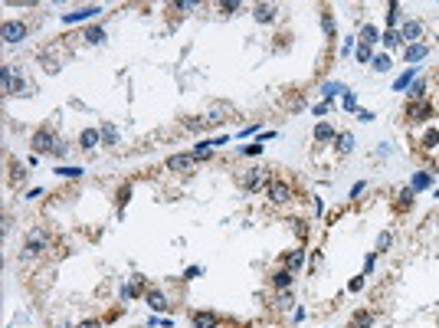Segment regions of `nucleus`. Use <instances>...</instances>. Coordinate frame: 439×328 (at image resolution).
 I'll use <instances>...</instances> for the list:
<instances>
[{"label": "nucleus", "mask_w": 439, "mask_h": 328, "mask_svg": "<svg viewBox=\"0 0 439 328\" xmlns=\"http://www.w3.org/2000/svg\"><path fill=\"white\" fill-rule=\"evenodd\" d=\"M275 10H278L275 4H256V7H253V17L259 20V23H269V20L275 17Z\"/></svg>", "instance_id": "12"}, {"label": "nucleus", "mask_w": 439, "mask_h": 328, "mask_svg": "<svg viewBox=\"0 0 439 328\" xmlns=\"http://www.w3.org/2000/svg\"><path fill=\"white\" fill-rule=\"evenodd\" d=\"M429 115H433V108H429L426 102H410V108H407V118H410V122H426Z\"/></svg>", "instance_id": "9"}, {"label": "nucleus", "mask_w": 439, "mask_h": 328, "mask_svg": "<svg viewBox=\"0 0 439 328\" xmlns=\"http://www.w3.org/2000/svg\"><path fill=\"white\" fill-rule=\"evenodd\" d=\"M59 177H82V167H56Z\"/></svg>", "instance_id": "34"}, {"label": "nucleus", "mask_w": 439, "mask_h": 328, "mask_svg": "<svg viewBox=\"0 0 439 328\" xmlns=\"http://www.w3.org/2000/svg\"><path fill=\"white\" fill-rule=\"evenodd\" d=\"M95 144H102V131H99V128H82V135H79V148H82V151H92Z\"/></svg>", "instance_id": "8"}, {"label": "nucleus", "mask_w": 439, "mask_h": 328, "mask_svg": "<svg viewBox=\"0 0 439 328\" xmlns=\"http://www.w3.org/2000/svg\"><path fill=\"white\" fill-rule=\"evenodd\" d=\"M364 187H367V184H364V180H357V184H354V187H351V197H361V194H364Z\"/></svg>", "instance_id": "41"}, {"label": "nucleus", "mask_w": 439, "mask_h": 328, "mask_svg": "<svg viewBox=\"0 0 439 328\" xmlns=\"http://www.w3.org/2000/svg\"><path fill=\"white\" fill-rule=\"evenodd\" d=\"M390 246H393V233H387V230H384V233L377 236V253H387Z\"/></svg>", "instance_id": "32"}, {"label": "nucleus", "mask_w": 439, "mask_h": 328, "mask_svg": "<svg viewBox=\"0 0 439 328\" xmlns=\"http://www.w3.org/2000/svg\"><path fill=\"white\" fill-rule=\"evenodd\" d=\"M99 131H102V141H105L108 148H115V144H118V128H115L111 122H102V125H99Z\"/></svg>", "instance_id": "15"}, {"label": "nucleus", "mask_w": 439, "mask_h": 328, "mask_svg": "<svg viewBox=\"0 0 439 328\" xmlns=\"http://www.w3.org/2000/svg\"><path fill=\"white\" fill-rule=\"evenodd\" d=\"M46 246H50V233H46V227H33L30 233H26V243H23L20 260H33V256L46 253Z\"/></svg>", "instance_id": "2"}, {"label": "nucleus", "mask_w": 439, "mask_h": 328, "mask_svg": "<svg viewBox=\"0 0 439 328\" xmlns=\"http://www.w3.org/2000/svg\"><path fill=\"white\" fill-rule=\"evenodd\" d=\"M193 328H220L217 312H193Z\"/></svg>", "instance_id": "10"}, {"label": "nucleus", "mask_w": 439, "mask_h": 328, "mask_svg": "<svg viewBox=\"0 0 439 328\" xmlns=\"http://www.w3.org/2000/svg\"><path fill=\"white\" fill-rule=\"evenodd\" d=\"M141 289H144V279H141V276H135L128 285H122V299H135Z\"/></svg>", "instance_id": "17"}, {"label": "nucleus", "mask_w": 439, "mask_h": 328, "mask_svg": "<svg viewBox=\"0 0 439 328\" xmlns=\"http://www.w3.org/2000/svg\"><path fill=\"white\" fill-rule=\"evenodd\" d=\"M403 56H407V62H416V59L426 56V46H423V43H410L407 50H403Z\"/></svg>", "instance_id": "23"}, {"label": "nucleus", "mask_w": 439, "mask_h": 328, "mask_svg": "<svg viewBox=\"0 0 439 328\" xmlns=\"http://www.w3.org/2000/svg\"><path fill=\"white\" fill-rule=\"evenodd\" d=\"M334 141H338V151H341V155H351V151H354V135H351V131H338V135H334Z\"/></svg>", "instance_id": "16"}, {"label": "nucleus", "mask_w": 439, "mask_h": 328, "mask_svg": "<svg viewBox=\"0 0 439 328\" xmlns=\"http://www.w3.org/2000/svg\"><path fill=\"white\" fill-rule=\"evenodd\" d=\"M410 204H413V191H410V187H403L400 194H396V210H410Z\"/></svg>", "instance_id": "24"}, {"label": "nucleus", "mask_w": 439, "mask_h": 328, "mask_svg": "<svg viewBox=\"0 0 439 328\" xmlns=\"http://www.w3.org/2000/svg\"><path fill=\"white\" fill-rule=\"evenodd\" d=\"M79 328H102V322H95V318H89V322H82Z\"/></svg>", "instance_id": "45"}, {"label": "nucleus", "mask_w": 439, "mask_h": 328, "mask_svg": "<svg viewBox=\"0 0 439 328\" xmlns=\"http://www.w3.org/2000/svg\"><path fill=\"white\" fill-rule=\"evenodd\" d=\"M302 263H305V249H292V253L285 256V269H289V273H295Z\"/></svg>", "instance_id": "19"}, {"label": "nucleus", "mask_w": 439, "mask_h": 328, "mask_svg": "<svg viewBox=\"0 0 439 328\" xmlns=\"http://www.w3.org/2000/svg\"><path fill=\"white\" fill-rule=\"evenodd\" d=\"M322 26H325V33H328V37H334V20H331V13H322Z\"/></svg>", "instance_id": "36"}, {"label": "nucleus", "mask_w": 439, "mask_h": 328, "mask_svg": "<svg viewBox=\"0 0 439 328\" xmlns=\"http://www.w3.org/2000/svg\"><path fill=\"white\" fill-rule=\"evenodd\" d=\"M413 79H416V66H410L407 72H403L400 79L393 82V89H396V92H403V89H410V86H413Z\"/></svg>", "instance_id": "21"}, {"label": "nucleus", "mask_w": 439, "mask_h": 328, "mask_svg": "<svg viewBox=\"0 0 439 328\" xmlns=\"http://www.w3.org/2000/svg\"><path fill=\"white\" fill-rule=\"evenodd\" d=\"M420 33H423V26L416 23V20H410V23L400 30V37H403V40H420Z\"/></svg>", "instance_id": "26"}, {"label": "nucleus", "mask_w": 439, "mask_h": 328, "mask_svg": "<svg viewBox=\"0 0 439 328\" xmlns=\"http://www.w3.org/2000/svg\"><path fill=\"white\" fill-rule=\"evenodd\" d=\"M167 167H171V171H190V167H193V155H174V158H167Z\"/></svg>", "instance_id": "13"}, {"label": "nucleus", "mask_w": 439, "mask_h": 328, "mask_svg": "<svg viewBox=\"0 0 439 328\" xmlns=\"http://www.w3.org/2000/svg\"><path fill=\"white\" fill-rule=\"evenodd\" d=\"M266 171L262 167H253V171H246V174H240V187L243 191H249V194H256V191H262L266 187Z\"/></svg>", "instance_id": "3"}, {"label": "nucleus", "mask_w": 439, "mask_h": 328, "mask_svg": "<svg viewBox=\"0 0 439 328\" xmlns=\"http://www.w3.org/2000/svg\"><path fill=\"white\" fill-rule=\"evenodd\" d=\"M377 72H390L393 69V62H390V56H374V62H371Z\"/></svg>", "instance_id": "30"}, {"label": "nucleus", "mask_w": 439, "mask_h": 328, "mask_svg": "<svg viewBox=\"0 0 439 328\" xmlns=\"http://www.w3.org/2000/svg\"><path fill=\"white\" fill-rule=\"evenodd\" d=\"M272 285H275V289H289V285H292V273H289V269L272 273Z\"/></svg>", "instance_id": "25"}, {"label": "nucleus", "mask_w": 439, "mask_h": 328, "mask_svg": "<svg viewBox=\"0 0 439 328\" xmlns=\"http://www.w3.org/2000/svg\"><path fill=\"white\" fill-rule=\"evenodd\" d=\"M380 43H387V46H400L403 43V37L396 30H387V33H380Z\"/></svg>", "instance_id": "31"}, {"label": "nucleus", "mask_w": 439, "mask_h": 328, "mask_svg": "<svg viewBox=\"0 0 439 328\" xmlns=\"http://www.w3.org/2000/svg\"><path fill=\"white\" fill-rule=\"evenodd\" d=\"M197 276H204V269H200V266H190V269L184 273V279H197Z\"/></svg>", "instance_id": "40"}, {"label": "nucleus", "mask_w": 439, "mask_h": 328, "mask_svg": "<svg viewBox=\"0 0 439 328\" xmlns=\"http://www.w3.org/2000/svg\"><path fill=\"white\" fill-rule=\"evenodd\" d=\"M315 141H334V125L318 122V125H315Z\"/></svg>", "instance_id": "18"}, {"label": "nucleus", "mask_w": 439, "mask_h": 328, "mask_svg": "<svg viewBox=\"0 0 439 328\" xmlns=\"http://www.w3.org/2000/svg\"><path fill=\"white\" fill-rule=\"evenodd\" d=\"M144 299H148V305H151L154 312H164L167 305H171V302L164 299V292H161V289H148V292H144Z\"/></svg>", "instance_id": "11"}, {"label": "nucleus", "mask_w": 439, "mask_h": 328, "mask_svg": "<svg viewBox=\"0 0 439 328\" xmlns=\"http://www.w3.org/2000/svg\"><path fill=\"white\" fill-rule=\"evenodd\" d=\"M269 200H272V204H289L292 187L285 184V180H269Z\"/></svg>", "instance_id": "6"}, {"label": "nucleus", "mask_w": 439, "mask_h": 328, "mask_svg": "<svg viewBox=\"0 0 439 328\" xmlns=\"http://www.w3.org/2000/svg\"><path fill=\"white\" fill-rule=\"evenodd\" d=\"M429 184H433V174H429V171H420V174H413V180H410V191L420 194V191H426Z\"/></svg>", "instance_id": "14"}, {"label": "nucleus", "mask_w": 439, "mask_h": 328, "mask_svg": "<svg viewBox=\"0 0 439 328\" xmlns=\"http://www.w3.org/2000/svg\"><path fill=\"white\" fill-rule=\"evenodd\" d=\"M374 325V312H354L351 328H371Z\"/></svg>", "instance_id": "22"}, {"label": "nucleus", "mask_w": 439, "mask_h": 328, "mask_svg": "<svg viewBox=\"0 0 439 328\" xmlns=\"http://www.w3.org/2000/svg\"><path fill=\"white\" fill-rule=\"evenodd\" d=\"M33 151H36V155H56V158H66V155H69V144H66V141H59V138H56L50 128H39L36 135H33Z\"/></svg>", "instance_id": "1"}, {"label": "nucleus", "mask_w": 439, "mask_h": 328, "mask_svg": "<svg viewBox=\"0 0 439 328\" xmlns=\"http://www.w3.org/2000/svg\"><path fill=\"white\" fill-rule=\"evenodd\" d=\"M220 10H226V13H229V10H240V4H236V0H229V4H220Z\"/></svg>", "instance_id": "44"}, {"label": "nucleus", "mask_w": 439, "mask_h": 328, "mask_svg": "<svg viewBox=\"0 0 439 328\" xmlns=\"http://www.w3.org/2000/svg\"><path fill=\"white\" fill-rule=\"evenodd\" d=\"M102 13V7H82V10H72V13H62V23H82V20H92V17H99Z\"/></svg>", "instance_id": "7"}, {"label": "nucleus", "mask_w": 439, "mask_h": 328, "mask_svg": "<svg viewBox=\"0 0 439 328\" xmlns=\"http://www.w3.org/2000/svg\"><path fill=\"white\" fill-rule=\"evenodd\" d=\"M0 37H4V43H20V40L26 37V23H20V20H4Z\"/></svg>", "instance_id": "5"}, {"label": "nucleus", "mask_w": 439, "mask_h": 328, "mask_svg": "<svg viewBox=\"0 0 439 328\" xmlns=\"http://www.w3.org/2000/svg\"><path fill=\"white\" fill-rule=\"evenodd\" d=\"M396 17H400V4H390L387 7V23H396Z\"/></svg>", "instance_id": "37"}, {"label": "nucleus", "mask_w": 439, "mask_h": 328, "mask_svg": "<svg viewBox=\"0 0 439 328\" xmlns=\"http://www.w3.org/2000/svg\"><path fill=\"white\" fill-rule=\"evenodd\" d=\"M86 40L89 43H105V30H102V26H92V30H86Z\"/></svg>", "instance_id": "33"}, {"label": "nucleus", "mask_w": 439, "mask_h": 328, "mask_svg": "<svg viewBox=\"0 0 439 328\" xmlns=\"http://www.w3.org/2000/svg\"><path fill=\"white\" fill-rule=\"evenodd\" d=\"M361 37H364V40H361V43H380V30H377V26H374V23H364V26H361Z\"/></svg>", "instance_id": "20"}, {"label": "nucleus", "mask_w": 439, "mask_h": 328, "mask_svg": "<svg viewBox=\"0 0 439 328\" xmlns=\"http://www.w3.org/2000/svg\"><path fill=\"white\" fill-rule=\"evenodd\" d=\"M262 151V144H246V148H243V155H259Z\"/></svg>", "instance_id": "43"}, {"label": "nucleus", "mask_w": 439, "mask_h": 328, "mask_svg": "<svg viewBox=\"0 0 439 328\" xmlns=\"http://www.w3.org/2000/svg\"><path fill=\"white\" fill-rule=\"evenodd\" d=\"M322 92H325V99H334V95H344L347 89L341 86V82H325V86H322Z\"/></svg>", "instance_id": "28"}, {"label": "nucleus", "mask_w": 439, "mask_h": 328, "mask_svg": "<svg viewBox=\"0 0 439 328\" xmlns=\"http://www.w3.org/2000/svg\"><path fill=\"white\" fill-rule=\"evenodd\" d=\"M423 89H426V82H423V79H416L413 82V86H410V102H423V95H426V92H423Z\"/></svg>", "instance_id": "29"}, {"label": "nucleus", "mask_w": 439, "mask_h": 328, "mask_svg": "<svg viewBox=\"0 0 439 328\" xmlns=\"http://www.w3.org/2000/svg\"><path fill=\"white\" fill-rule=\"evenodd\" d=\"M354 56H357V62H374V46L371 43H361L357 50H354Z\"/></svg>", "instance_id": "27"}, {"label": "nucleus", "mask_w": 439, "mask_h": 328, "mask_svg": "<svg viewBox=\"0 0 439 328\" xmlns=\"http://www.w3.org/2000/svg\"><path fill=\"white\" fill-rule=\"evenodd\" d=\"M4 92L7 95H30V86L23 79H17L10 66H4Z\"/></svg>", "instance_id": "4"}, {"label": "nucleus", "mask_w": 439, "mask_h": 328, "mask_svg": "<svg viewBox=\"0 0 439 328\" xmlns=\"http://www.w3.org/2000/svg\"><path fill=\"white\" fill-rule=\"evenodd\" d=\"M361 285H364V276H354V279H351V282H347V289H351V292H357V289H361Z\"/></svg>", "instance_id": "39"}, {"label": "nucleus", "mask_w": 439, "mask_h": 328, "mask_svg": "<svg viewBox=\"0 0 439 328\" xmlns=\"http://www.w3.org/2000/svg\"><path fill=\"white\" fill-rule=\"evenodd\" d=\"M128 197H131V187L125 184L122 191H118V207H125V204H128Z\"/></svg>", "instance_id": "38"}, {"label": "nucleus", "mask_w": 439, "mask_h": 328, "mask_svg": "<svg viewBox=\"0 0 439 328\" xmlns=\"http://www.w3.org/2000/svg\"><path fill=\"white\" fill-rule=\"evenodd\" d=\"M357 118H361V122H374V112H367V108H357Z\"/></svg>", "instance_id": "42"}, {"label": "nucleus", "mask_w": 439, "mask_h": 328, "mask_svg": "<svg viewBox=\"0 0 439 328\" xmlns=\"http://www.w3.org/2000/svg\"><path fill=\"white\" fill-rule=\"evenodd\" d=\"M344 108H347V112H357V95H354L351 89L344 92Z\"/></svg>", "instance_id": "35"}]
</instances>
